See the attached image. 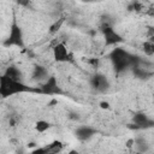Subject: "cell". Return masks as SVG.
I'll return each instance as SVG.
<instances>
[{
    "label": "cell",
    "mask_w": 154,
    "mask_h": 154,
    "mask_svg": "<svg viewBox=\"0 0 154 154\" xmlns=\"http://www.w3.org/2000/svg\"><path fill=\"white\" fill-rule=\"evenodd\" d=\"M25 91H40L37 89H32L25 84H23L20 81L12 79L7 77L6 75H2L0 78V95L2 97H8L10 95L18 94V93H25Z\"/></svg>",
    "instance_id": "6da1fadb"
},
{
    "label": "cell",
    "mask_w": 154,
    "mask_h": 154,
    "mask_svg": "<svg viewBox=\"0 0 154 154\" xmlns=\"http://www.w3.org/2000/svg\"><path fill=\"white\" fill-rule=\"evenodd\" d=\"M109 58L113 63V66H114V70L117 73H120L122 71H124L125 69L130 67L131 66V63H130V53L126 52L125 49L123 48H114L111 54H109Z\"/></svg>",
    "instance_id": "7a4b0ae2"
},
{
    "label": "cell",
    "mask_w": 154,
    "mask_h": 154,
    "mask_svg": "<svg viewBox=\"0 0 154 154\" xmlns=\"http://www.w3.org/2000/svg\"><path fill=\"white\" fill-rule=\"evenodd\" d=\"M5 46H17L23 48L24 47V40H23V32L20 26L17 24L16 20L12 22L11 29H10V35L7 40L5 41Z\"/></svg>",
    "instance_id": "3957f363"
},
{
    "label": "cell",
    "mask_w": 154,
    "mask_h": 154,
    "mask_svg": "<svg viewBox=\"0 0 154 154\" xmlns=\"http://www.w3.org/2000/svg\"><path fill=\"white\" fill-rule=\"evenodd\" d=\"M132 122H134V125L131 124L129 126L131 129H148V128L154 126V120L149 119L147 117V114H144L142 112L135 113L134 117H132Z\"/></svg>",
    "instance_id": "277c9868"
},
{
    "label": "cell",
    "mask_w": 154,
    "mask_h": 154,
    "mask_svg": "<svg viewBox=\"0 0 154 154\" xmlns=\"http://www.w3.org/2000/svg\"><path fill=\"white\" fill-rule=\"evenodd\" d=\"M41 93L47 94V95H57V94H61V89L58 85L57 78L54 76H51L47 78V81L42 84L41 87Z\"/></svg>",
    "instance_id": "5b68a950"
},
{
    "label": "cell",
    "mask_w": 154,
    "mask_h": 154,
    "mask_svg": "<svg viewBox=\"0 0 154 154\" xmlns=\"http://www.w3.org/2000/svg\"><path fill=\"white\" fill-rule=\"evenodd\" d=\"M101 31H102V34H103L105 42H106L107 46L117 45V43H119V42L123 41L122 36H120L118 32H116V31L113 30V28L109 26V25H108V26H102V28H101Z\"/></svg>",
    "instance_id": "8992f818"
},
{
    "label": "cell",
    "mask_w": 154,
    "mask_h": 154,
    "mask_svg": "<svg viewBox=\"0 0 154 154\" xmlns=\"http://www.w3.org/2000/svg\"><path fill=\"white\" fill-rule=\"evenodd\" d=\"M90 84L91 87L96 90V91H100V93H103L107 90L108 88V81L107 78L102 75V73H96L91 77L90 79Z\"/></svg>",
    "instance_id": "52a82bcc"
},
{
    "label": "cell",
    "mask_w": 154,
    "mask_h": 154,
    "mask_svg": "<svg viewBox=\"0 0 154 154\" xmlns=\"http://www.w3.org/2000/svg\"><path fill=\"white\" fill-rule=\"evenodd\" d=\"M69 51L67 48L65 47L64 43H58L53 47V55H54V59L59 63H64V61H67L69 60Z\"/></svg>",
    "instance_id": "ba28073f"
},
{
    "label": "cell",
    "mask_w": 154,
    "mask_h": 154,
    "mask_svg": "<svg viewBox=\"0 0 154 154\" xmlns=\"http://www.w3.org/2000/svg\"><path fill=\"white\" fill-rule=\"evenodd\" d=\"M95 129L90 128V126H79L77 130H76V137L81 141H87L89 140L94 134H95Z\"/></svg>",
    "instance_id": "9c48e42d"
},
{
    "label": "cell",
    "mask_w": 154,
    "mask_h": 154,
    "mask_svg": "<svg viewBox=\"0 0 154 154\" xmlns=\"http://www.w3.org/2000/svg\"><path fill=\"white\" fill-rule=\"evenodd\" d=\"M5 75H6L7 77L12 78V79H16V81H20V78H22V72H20L16 66H13V65H11V66H8V67L6 69Z\"/></svg>",
    "instance_id": "30bf717a"
},
{
    "label": "cell",
    "mask_w": 154,
    "mask_h": 154,
    "mask_svg": "<svg viewBox=\"0 0 154 154\" xmlns=\"http://www.w3.org/2000/svg\"><path fill=\"white\" fill-rule=\"evenodd\" d=\"M32 77H34L35 79H38V81L46 78V77H47V70H46V67H43V66H41V65H36V66L34 67Z\"/></svg>",
    "instance_id": "8fae6325"
},
{
    "label": "cell",
    "mask_w": 154,
    "mask_h": 154,
    "mask_svg": "<svg viewBox=\"0 0 154 154\" xmlns=\"http://www.w3.org/2000/svg\"><path fill=\"white\" fill-rule=\"evenodd\" d=\"M63 147H64V144L60 141H53L51 144H48V146L45 147L46 154L47 153H58V152H60L63 149Z\"/></svg>",
    "instance_id": "7c38bea8"
},
{
    "label": "cell",
    "mask_w": 154,
    "mask_h": 154,
    "mask_svg": "<svg viewBox=\"0 0 154 154\" xmlns=\"http://www.w3.org/2000/svg\"><path fill=\"white\" fill-rule=\"evenodd\" d=\"M132 72H134L135 77H137V78H147L149 76V73L144 69H142L140 65L132 66Z\"/></svg>",
    "instance_id": "4fadbf2b"
},
{
    "label": "cell",
    "mask_w": 154,
    "mask_h": 154,
    "mask_svg": "<svg viewBox=\"0 0 154 154\" xmlns=\"http://www.w3.org/2000/svg\"><path fill=\"white\" fill-rule=\"evenodd\" d=\"M51 128V124L48 123V122H46V120H38V122H36V124H35V129H36V131H38V132H45L46 130H48Z\"/></svg>",
    "instance_id": "5bb4252c"
},
{
    "label": "cell",
    "mask_w": 154,
    "mask_h": 154,
    "mask_svg": "<svg viewBox=\"0 0 154 154\" xmlns=\"http://www.w3.org/2000/svg\"><path fill=\"white\" fill-rule=\"evenodd\" d=\"M143 52L147 55H154V43L150 41H147L143 43Z\"/></svg>",
    "instance_id": "9a60e30c"
},
{
    "label": "cell",
    "mask_w": 154,
    "mask_h": 154,
    "mask_svg": "<svg viewBox=\"0 0 154 154\" xmlns=\"http://www.w3.org/2000/svg\"><path fill=\"white\" fill-rule=\"evenodd\" d=\"M64 22H65V18H60V19H58L57 22H54V23L51 25V28H49V32H52V34L57 32V31L60 29V26L63 25Z\"/></svg>",
    "instance_id": "2e32d148"
},
{
    "label": "cell",
    "mask_w": 154,
    "mask_h": 154,
    "mask_svg": "<svg viewBox=\"0 0 154 154\" xmlns=\"http://www.w3.org/2000/svg\"><path fill=\"white\" fill-rule=\"evenodd\" d=\"M142 10H143V6H142L140 2H137V1L132 2V4L129 6V11H136V12H140V11H142Z\"/></svg>",
    "instance_id": "e0dca14e"
},
{
    "label": "cell",
    "mask_w": 154,
    "mask_h": 154,
    "mask_svg": "<svg viewBox=\"0 0 154 154\" xmlns=\"http://www.w3.org/2000/svg\"><path fill=\"white\" fill-rule=\"evenodd\" d=\"M88 64H90L93 67H97V65H99V58H90V59H88Z\"/></svg>",
    "instance_id": "ac0fdd59"
},
{
    "label": "cell",
    "mask_w": 154,
    "mask_h": 154,
    "mask_svg": "<svg viewBox=\"0 0 154 154\" xmlns=\"http://www.w3.org/2000/svg\"><path fill=\"white\" fill-rule=\"evenodd\" d=\"M17 2L19 5H22V6H25V7L30 5V0H17Z\"/></svg>",
    "instance_id": "d6986e66"
},
{
    "label": "cell",
    "mask_w": 154,
    "mask_h": 154,
    "mask_svg": "<svg viewBox=\"0 0 154 154\" xmlns=\"http://www.w3.org/2000/svg\"><path fill=\"white\" fill-rule=\"evenodd\" d=\"M100 107H101L102 109H108V108H109V103L106 102V101H102V102H100Z\"/></svg>",
    "instance_id": "ffe728a7"
},
{
    "label": "cell",
    "mask_w": 154,
    "mask_h": 154,
    "mask_svg": "<svg viewBox=\"0 0 154 154\" xmlns=\"http://www.w3.org/2000/svg\"><path fill=\"white\" fill-rule=\"evenodd\" d=\"M134 143H135V140H129V141L126 142V147H129V148H130V147H132V144H134Z\"/></svg>",
    "instance_id": "44dd1931"
},
{
    "label": "cell",
    "mask_w": 154,
    "mask_h": 154,
    "mask_svg": "<svg viewBox=\"0 0 154 154\" xmlns=\"http://www.w3.org/2000/svg\"><path fill=\"white\" fill-rule=\"evenodd\" d=\"M147 13H148L149 16H154V8H153V7H150V8L147 11Z\"/></svg>",
    "instance_id": "7402d4cb"
},
{
    "label": "cell",
    "mask_w": 154,
    "mask_h": 154,
    "mask_svg": "<svg viewBox=\"0 0 154 154\" xmlns=\"http://www.w3.org/2000/svg\"><path fill=\"white\" fill-rule=\"evenodd\" d=\"M148 36H149V37H150V36H154V29H153V28L149 29V34H148Z\"/></svg>",
    "instance_id": "603a6c76"
},
{
    "label": "cell",
    "mask_w": 154,
    "mask_h": 154,
    "mask_svg": "<svg viewBox=\"0 0 154 154\" xmlns=\"http://www.w3.org/2000/svg\"><path fill=\"white\" fill-rule=\"evenodd\" d=\"M149 41H150V42H153V43H154V36H150V37H149Z\"/></svg>",
    "instance_id": "cb8c5ba5"
}]
</instances>
